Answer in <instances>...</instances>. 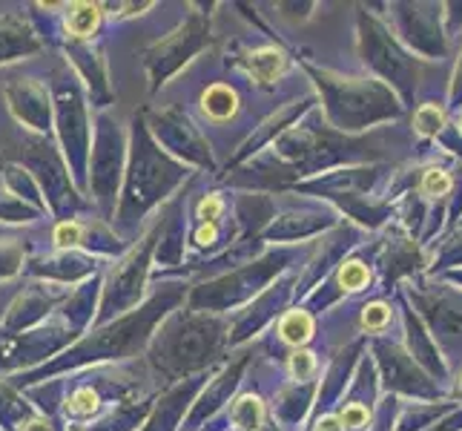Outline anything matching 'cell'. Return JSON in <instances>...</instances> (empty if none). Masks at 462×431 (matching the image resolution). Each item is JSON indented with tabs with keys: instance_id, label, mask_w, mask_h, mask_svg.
I'll use <instances>...</instances> for the list:
<instances>
[{
	"instance_id": "1",
	"label": "cell",
	"mask_w": 462,
	"mask_h": 431,
	"mask_svg": "<svg viewBox=\"0 0 462 431\" xmlns=\"http://www.w3.org/2000/svg\"><path fill=\"white\" fill-rule=\"evenodd\" d=\"M301 67L313 78L316 95L322 101L316 109L322 113L330 130L342 136H362L405 116V107L400 104V98L368 72L345 75L316 67V63L308 61H301Z\"/></svg>"
},
{
	"instance_id": "2",
	"label": "cell",
	"mask_w": 462,
	"mask_h": 431,
	"mask_svg": "<svg viewBox=\"0 0 462 431\" xmlns=\"http://www.w3.org/2000/svg\"><path fill=\"white\" fill-rule=\"evenodd\" d=\"M225 340H230V333L221 319L207 314H175L158 331L150 362L167 382H172L216 360L225 348Z\"/></svg>"
},
{
	"instance_id": "3",
	"label": "cell",
	"mask_w": 462,
	"mask_h": 431,
	"mask_svg": "<svg viewBox=\"0 0 462 431\" xmlns=\"http://www.w3.org/2000/svg\"><path fill=\"white\" fill-rule=\"evenodd\" d=\"M356 43L362 67L368 70L371 78L385 84L405 109H413L422 78V61L411 55L405 46L396 41V35L388 29L385 18L379 12H371V6H356Z\"/></svg>"
},
{
	"instance_id": "4",
	"label": "cell",
	"mask_w": 462,
	"mask_h": 431,
	"mask_svg": "<svg viewBox=\"0 0 462 431\" xmlns=\"http://www.w3.org/2000/svg\"><path fill=\"white\" fill-rule=\"evenodd\" d=\"M184 294L181 285H175L172 291L167 287V291L155 294L144 308L141 311H133L126 314L124 319H118V323L106 325L101 331H95L92 337L81 340L75 348H69L67 354H63V360L52 362L50 369H41V371H32L29 377L32 379H41L46 377V371H60V369H81V365H89V362H101V360H121V357H130L135 354V351L147 342L150 337V328L158 316H164L167 308L175 305V299H179Z\"/></svg>"
},
{
	"instance_id": "5",
	"label": "cell",
	"mask_w": 462,
	"mask_h": 431,
	"mask_svg": "<svg viewBox=\"0 0 462 431\" xmlns=\"http://www.w3.org/2000/svg\"><path fill=\"white\" fill-rule=\"evenodd\" d=\"M400 291L413 314L422 319L448 371L454 374L462 365V291L431 274L405 279Z\"/></svg>"
},
{
	"instance_id": "6",
	"label": "cell",
	"mask_w": 462,
	"mask_h": 431,
	"mask_svg": "<svg viewBox=\"0 0 462 431\" xmlns=\"http://www.w3.org/2000/svg\"><path fill=\"white\" fill-rule=\"evenodd\" d=\"M135 147H133V167H130V187H126V199L121 207V221L135 211L138 216L152 207L158 199H164L172 187H179L181 179H187V170L181 164L170 162L167 155H162L147 136V126L141 118H135Z\"/></svg>"
},
{
	"instance_id": "7",
	"label": "cell",
	"mask_w": 462,
	"mask_h": 431,
	"mask_svg": "<svg viewBox=\"0 0 462 431\" xmlns=\"http://www.w3.org/2000/svg\"><path fill=\"white\" fill-rule=\"evenodd\" d=\"M368 354L374 360L382 394H393L400 400H422V403L448 400V391L413 362L400 337L388 333V337L368 340Z\"/></svg>"
},
{
	"instance_id": "8",
	"label": "cell",
	"mask_w": 462,
	"mask_h": 431,
	"mask_svg": "<svg viewBox=\"0 0 462 431\" xmlns=\"http://www.w3.org/2000/svg\"><path fill=\"white\" fill-rule=\"evenodd\" d=\"M382 18L411 55L425 61H442L448 55L451 41L445 38L442 26V4L434 0H417V4H385Z\"/></svg>"
},
{
	"instance_id": "9",
	"label": "cell",
	"mask_w": 462,
	"mask_h": 431,
	"mask_svg": "<svg viewBox=\"0 0 462 431\" xmlns=\"http://www.w3.org/2000/svg\"><path fill=\"white\" fill-rule=\"evenodd\" d=\"M291 265H293V253L279 248L273 253H267V257L259 262H247V267L238 270L233 276H225L213 285H201L199 291H193V296H189V305H193V311L207 308V305H213V308L236 305L238 299L253 296L262 285H267L270 279L279 276L282 270H288Z\"/></svg>"
},
{
	"instance_id": "10",
	"label": "cell",
	"mask_w": 462,
	"mask_h": 431,
	"mask_svg": "<svg viewBox=\"0 0 462 431\" xmlns=\"http://www.w3.org/2000/svg\"><path fill=\"white\" fill-rule=\"evenodd\" d=\"M210 29H207V18L204 14H189V18L170 32L164 41L152 43L150 50L144 52V63L150 70L152 84L150 89L155 92L158 87L164 84V78H170L172 72L181 70V63H187L193 55H199L207 43H210Z\"/></svg>"
},
{
	"instance_id": "11",
	"label": "cell",
	"mask_w": 462,
	"mask_h": 431,
	"mask_svg": "<svg viewBox=\"0 0 462 431\" xmlns=\"http://www.w3.org/2000/svg\"><path fill=\"white\" fill-rule=\"evenodd\" d=\"M158 233H162V221L152 228V233L147 239H141V245L133 248V253L126 259H121V265H116L113 270V279H109L106 291H104V302H101V316L98 323L109 319L113 314H124L130 311L138 296H141V287H144V276H147V267H150V253Z\"/></svg>"
},
{
	"instance_id": "12",
	"label": "cell",
	"mask_w": 462,
	"mask_h": 431,
	"mask_svg": "<svg viewBox=\"0 0 462 431\" xmlns=\"http://www.w3.org/2000/svg\"><path fill=\"white\" fill-rule=\"evenodd\" d=\"M342 216L325 201H296L284 213L273 216V221L262 230L264 242L296 245L313 236H325L328 230L339 228Z\"/></svg>"
},
{
	"instance_id": "13",
	"label": "cell",
	"mask_w": 462,
	"mask_h": 431,
	"mask_svg": "<svg viewBox=\"0 0 462 431\" xmlns=\"http://www.w3.org/2000/svg\"><path fill=\"white\" fill-rule=\"evenodd\" d=\"M396 308H400V340H402L405 351L428 377H434L439 386L448 391V382H451L448 365H445L437 342L431 340V333H428V328L422 325V319L413 314V308L405 302L400 287H396Z\"/></svg>"
},
{
	"instance_id": "14",
	"label": "cell",
	"mask_w": 462,
	"mask_h": 431,
	"mask_svg": "<svg viewBox=\"0 0 462 431\" xmlns=\"http://www.w3.org/2000/svg\"><path fill=\"white\" fill-rule=\"evenodd\" d=\"M101 130H98V144H95L92 153V190L98 196L104 211H113L116 207V187H118V175H121V133L113 126L109 118H101Z\"/></svg>"
},
{
	"instance_id": "15",
	"label": "cell",
	"mask_w": 462,
	"mask_h": 431,
	"mask_svg": "<svg viewBox=\"0 0 462 431\" xmlns=\"http://www.w3.org/2000/svg\"><path fill=\"white\" fill-rule=\"evenodd\" d=\"M296 296V279H276V285H270L267 291L253 302V305L236 319V328H233V337H230V345L242 342L247 337H253L262 325H267L270 319H276L284 314L288 308V302Z\"/></svg>"
},
{
	"instance_id": "16",
	"label": "cell",
	"mask_w": 462,
	"mask_h": 431,
	"mask_svg": "<svg viewBox=\"0 0 462 431\" xmlns=\"http://www.w3.org/2000/svg\"><path fill=\"white\" fill-rule=\"evenodd\" d=\"M152 130L158 133V138H162L172 153L187 155L189 162L213 167V158H210V153H207L204 141L199 138V133L193 130V124H189L181 113H175V109H164V113H158V118L152 121Z\"/></svg>"
},
{
	"instance_id": "17",
	"label": "cell",
	"mask_w": 462,
	"mask_h": 431,
	"mask_svg": "<svg viewBox=\"0 0 462 431\" xmlns=\"http://www.w3.org/2000/svg\"><path fill=\"white\" fill-rule=\"evenodd\" d=\"M236 63L242 67L253 81L262 87H273L291 72V55L276 43L250 46V50H238Z\"/></svg>"
},
{
	"instance_id": "18",
	"label": "cell",
	"mask_w": 462,
	"mask_h": 431,
	"mask_svg": "<svg viewBox=\"0 0 462 431\" xmlns=\"http://www.w3.org/2000/svg\"><path fill=\"white\" fill-rule=\"evenodd\" d=\"M9 109L14 113L21 124H26L29 130L46 133L50 130V98H46V89L32 84V78H23L18 87L6 89Z\"/></svg>"
},
{
	"instance_id": "19",
	"label": "cell",
	"mask_w": 462,
	"mask_h": 431,
	"mask_svg": "<svg viewBox=\"0 0 462 431\" xmlns=\"http://www.w3.org/2000/svg\"><path fill=\"white\" fill-rule=\"evenodd\" d=\"M316 391H319V379L316 382H293V386L282 389L273 400V420L282 428H301V423L308 420V414L313 411L316 403Z\"/></svg>"
},
{
	"instance_id": "20",
	"label": "cell",
	"mask_w": 462,
	"mask_h": 431,
	"mask_svg": "<svg viewBox=\"0 0 462 431\" xmlns=\"http://www.w3.org/2000/svg\"><path fill=\"white\" fill-rule=\"evenodd\" d=\"M35 52H41V41L35 38V32L21 18H14V14L0 18V63L18 61Z\"/></svg>"
},
{
	"instance_id": "21",
	"label": "cell",
	"mask_w": 462,
	"mask_h": 431,
	"mask_svg": "<svg viewBox=\"0 0 462 431\" xmlns=\"http://www.w3.org/2000/svg\"><path fill=\"white\" fill-rule=\"evenodd\" d=\"M457 406L448 400L439 403H422V400H402L400 411H396L393 431H425L428 426L439 423L445 414H451Z\"/></svg>"
},
{
	"instance_id": "22",
	"label": "cell",
	"mask_w": 462,
	"mask_h": 431,
	"mask_svg": "<svg viewBox=\"0 0 462 431\" xmlns=\"http://www.w3.org/2000/svg\"><path fill=\"white\" fill-rule=\"evenodd\" d=\"M451 124V113L445 101L425 98L411 109V133L422 138V144H434L437 136Z\"/></svg>"
},
{
	"instance_id": "23",
	"label": "cell",
	"mask_w": 462,
	"mask_h": 431,
	"mask_svg": "<svg viewBox=\"0 0 462 431\" xmlns=\"http://www.w3.org/2000/svg\"><path fill=\"white\" fill-rule=\"evenodd\" d=\"M316 325L319 319L308 311V308H293V311H284L276 323V333H279V342L291 345V348H305L310 345V340L316 337Z\"/></svg>"
},
{
	"instance_id": "24",
	"label": "cell",
	"mask_w": 462,
	"mask_h": 431,
	"mask_svg": "<svg viewBox=\"0 0 462 431\" xmlns=\"http://www.w3.org/2000/svg\"><path fill=\"white\" fill-rule=\"evenodd\" d=\"M462 267V225L448 230L442 239L428 248V265L425 274L439 276L445 270H459Z\"/></svg>"
},
{
	"instance_id": "25",
	"label": "cell",
	"mask_w": 462,
	"mask_h": 431,
	"mask_svg": "<svg viewBox=\"0 0 462 431\" xmlns=\"http://www.w3.org/2000/svg\"><path fill=\"white\" fill-rule=\"evenodd\" d=\"M245 365H247V357H245V360H238L236 365H230V369L213 382V389L201 394V400H199V406H196V411H193V417H189V428H196V423H199L201 417H210V414L221 406V400H225V397L238 386V377H242V369H245Z\"/></svg>"
},
{
	"instance_id": "26",
	"label": "cell",
	"mask_w": 462,
	"mask_h": 431,
	"mask_svg": "<svg viewBox=\"0 0 462 431\" xmlns=\"http://www.w3.org/2000/svg\"><path fill=\"white\" fill-rule=\"evenodd\" d=\"M101 4H72L63 12V32L69 41H89L101 26Z\"/></svg>"
},
{
	"instance_id": "27",
	"label": "cell",
	"mask_w": 462,
	"mask_h": 431,
	"mask_svg": "<svg viewBox=\"0 0 462 431\" xmlns=\"http://www.w3.org/2000/svg\"><path fill=\"white\" fill-rule=\"evenodd\" d=\"M196 389H199V382H187V386L170 391L162 400V406H158V411H155V417L150 420L147 431H172L175 426H179L181 414L187 408V400L196 394Z\"/></svg>"
},
{
	"instance_id": "28",
	"label": "cell",
	"mask_w": 462,
	"mask_h": 431,
	"mask_svg": "<svg viewBox=\"0 0 462 431\" xmlns=\"http://www.w3.org/2000/svg\"><path fill=\"white\" fill-rule=\"evenodd\" d=\"M201 113L210 121H227L238 113V95L227 84H213L201 95Z\"/></svg>"
},
{
	"instance_id": "29",
	"label": "cell",
	"mask_w": 462,
	"mask_h": 431,
	"mask_svg": "<svg viewBox=\"0 0 462 431\" xmlns=\"http://www.w3.org/2000/svg\"><path fill=\"white\" fill-rule=\"evenodd\" d=\"M230 420L242 431H259L264 426V403L259 394H242L230 408Z\"/></svg>"
},
{
	"instance_id": "30",
	"label": "cell",
	"mask_w": 462,
	"mask_h": 431,
	"mask_svg": "<svg viewBox=\"0 0 462 431\" xmlns=\"http://www.w3.org/2000/svg\"><path fill=\"white\" fill-rule=\"evenodd\" d=\"M319 369H322L319 354H313L308 348H296L293 354H288V374L293 382H316Z\"/></svg>"
},
{
	"instance_id": "31",
	"label": "cell",
	"mask_w": 462,
	"mask_h": 431,
	"mask_svg": "<svg viewBox=\"0 0 462 431\" xmlns=\"http://www.w3.org/2000/svg\"><path fill=\"white\" fill-rule=\"evenodd\" d=\"M400 397L393 394H382V400L374 411V420L368 431H393V420H396V411H400Z\"/></svg>"
},
{
	"instance_id": "32",
	"label": "cell",
	"mask_w": 462,
	"mask_h": 431,
	"mask_svg": "<svg viewBox=\"0 0 462 431\" xmlns=\"http://www.w3.org/2000/svg\"><path fill=\"white\" fill-rule=\"evenodd\" d=\"M445 107H448L451 118H454V116H459V109H462V43H459L457 61H454V72H451L448 95H445Z\"/></svg>"
},
{
	"instance_id": "33",
	"label": "cell",
	"mask_w": 462,
	"mask_h": 431,
	"mask_svg": "<svg viewBox=\"0 0 462 431\" xmlns=\"http://www.w3.org/2000/svg\"><path fill=\"white\" fill-rule=\"evenodd\" d=\"M21 262H23L21 248L12 245V239H4L0 242V276H12L21 267Z\"/></svg>"
},
{
	"instance_id": "34",
	"label": "cell",
	"mask_w": 462,
	"mask_h": 431,
	"mask_svg": "<svg viewBox=\"0 0 462 431\" xmlns=\"http://www.w3.org/2000/svg\"><path fill=\"white\" fill-rule=\"evenodd\" d=\"M442 26H445V38H457L462 35V4H442Z\"/></svg>"
},
{
	"instance_id": "35",
	"label": "cell",
	"mask_w": 462,
	"mask_h": 431,
	"mask_svg": "<svg viewBox=\"0 0 462 431\" xmlns=\"http://www.w3.org/2000/svg\"><path fill=\"white\" fill-rule=\"evenodd\" d=\"M448 403L462 406V365L451 374V382H448Z\"/></svg>"
},
{
	"instance_id": "36",
	"label": "cell",
	"mask_w": 462,
	"mask_h": 431,
	"mask_svg": "<svg viewBox=\"0 0 462 431\" xmlns=\"http://www.w3.org/2000/svg\"><path fill=\"white\" fill-rule=\"evenodd\" d=\"M439 279H445L448 285H454V287H459V291H462V267L459 270H445V274H439Z\"/></svg>"
},
{
	"instance_id": "37",
	"label": "cell",
	"mask_w": 462,
	"mask_h": 431,
	"mask_svg": "<svg viewBox=\"0 0 462 431\" xmlns=\"http://www.w3.org/2000/svg\"><path fill=\"white\" fill-rule=\"evenodd\" d=\"M264 431H284V428H282V426H276V420H270Z\"/></svg>"
},
{
	"instance_id": "38",
	"label": "cell",
	"mask_w": 462,
	"mask_h": 431,
	"mask_svg": "<svg viewBox=\"0 0 462 431\" xmlns=\"http://www.w3.org/2000/svg\"><path fill=\"white\" fill-rule=\"evenodd\" d=\"M454 124H457V130H459V136H462V109H459V116H454Z\"/></svg>"
},
{
	"instance_id": "39",
	"label": "cell",
	"mask_w": 462,
	"mask_h": 431,
	"mask_svg": "<svg viewBox=\"0 0 462 431\" xmlns=\"http://www.w3.org/2000/svg\"><path fill=\"white\" fill-rule=\"evenodd\" d=\"M459 225H462V219H459ZM459 225H457V228H459Z\"/></svg>"
}]
</instances>
